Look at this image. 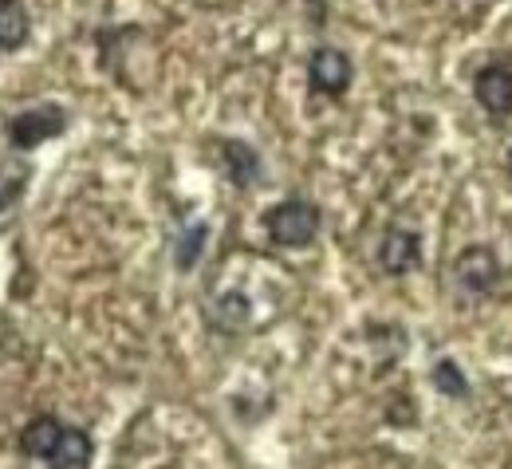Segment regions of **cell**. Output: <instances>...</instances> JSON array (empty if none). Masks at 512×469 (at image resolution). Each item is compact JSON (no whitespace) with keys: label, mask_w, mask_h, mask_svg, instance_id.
<instances>
[{"label":"cell","mask_w":512,"mask_h":469,"mask_svg":"<svg viewBox=\"0 0 512 469\" xmlns=\"http://www.w3.org/2000/svg\"><path fill=\"white\" fill-rule=\"evenodd\" d=\"M20 450L48 469H91L95 442L87 430L64 426L56 414H40L20 430Z\"/></svg>","instance_id":"1"},{"label":"cell","mask_w":512,"mask_h":469,"mask_svg":"<svg viewBox=\"0 0 512 469\" xmlns=\"http://www.w3.org/2000/svg\"><path fill=\"white\" fill-rule=\"evenodd\" d=\"M320 225H323L320 205L308 198H288L264 213V229H268V237L280 249H304V245H312L316 233H320Z\"/></svg>","instance_id":"2"},{"label":"cell","mask_w":512,"mask_h":469,"mask_svg":"<svg viewBox=\"0 0 512 469\" xmlns=\"http://www.w3.org/2000/svg\"><path fill=\"white\" fill-rule=\"evenodd\" d=\"M67 131V111L60 103H44V107H32V111H20V115H12L8 119V142H12V150H36L40 142H48V138H60Z\"/></svg>","instance_id":"3"},{"label":"cell","mask_w":512,"mask_h":469,"mask_svg":"<svg viewBox=\"0 0 512 469\" xmlns=\"http://www.w3.org/2000/svg\"><path fill=\"white\" fill-rule=\"evenodd\" d=\"M453 276H457V284H461L465 292L489 296V292L501 284V261H497L493 249L473 245V249H465V253L453 261Z\"/></svg>","instance_id":"4"},{"label":"cell","mask_w":512,"mask_h":469,"mask_svg":"<svg viewBox=\"0 0 512 469\" xmlns=\"http://www.w3.org/2000/svg\"><path fill=\"white\" fill-rule=\"evenodd\" d=\"M351 79H355V67L347 60V52H339V48H316L312 52V60H308V83H312L316 95L339 99L351 87Z\"/></svg>","instance_id":"5"},{"label":"cell","mask_w":512,"mask_h":469,"mask_svg":"<svg viewBox=\"0 0 512 469\" xmlns=\"http://www.w3.org/2000/svg\"><path fill=\"white\" fill-rule=\"evenodd\" d=\"M473 95L489 115H512V71L505 64L481 67L473 79Z\"/></svg>","instance_id":"6"},{"label":"cell","mask_w":512,"mask_h":469,"mask_svg":"<svg viewBox=\"0 0 512 469\" xmlns=\"http://www.w3.org/2000/svg\"><path fill=\"white\" fill-rule=\"evenodd\" d=\"M379 261L390 276H406V272H414V268L422 265V241H418V233H410V229H390L383 237V245H379Z\"/></svg>","instance_id":"7"},{"label":"cell","mask_w":512,"mask_h":469,"mask_svg":"<svg viewBox=\"0 0 512 469\" xmlns=\"http://www.w3.org/2000/svg\"><path fill=\"white\" fill-rule=\"evenodd\" d=\"M221 162H225V174H229V182L237 190H249V186L260 182V154L249 142H241V138L221 142Z\"/></svg>","instance_id":"8"},{"label":"cell","mask_w":512,"mask_h":469,"mask_svg":"<svg viewBox=\"0 0 512 469\" xmlns=\"http://www.w3.org/2000/svg\"><path fill=\"white\" fill-rule=\"evenodd\" d=\"M32 32V20H28V8L20 0H0V56L4 52H16Z\"/></svg>","instance_id":"9"},{"label":"cell","mask_w":512,"mask_h":469,"mask_svg":"<svg viewBox=\"0 0 512 469\" xmlns=\"http://www.w3.org/2000/svg\"><path fill=\"white\" fill-rule=\"evenodd\" d=\"M205 237H209V229L201 225V221H193L186 225L182 233H178V241H174V265L182 268V272H190L197 265V257H201V249H205Z\"/></svg>","instance_id":"10"},{"label":"cell","mask_w":512,"mask_h":469,"mask_svg":"<svg viewBox=\"0 0 512 469\" xmlns=\"http://www.w3.org/2000/svg\"><path fill=\"white\" fill-rule=\"evenodd\" d=\"M245 316H249V300L241 292H229V296H221V304L213 312V324L225 328V332H237V328H245Z\"/></svg>","instance_id":"11"},{"label":"cell","mask_w":512,"mask_h":469,"mask_svg":"<svg viewBox=\"0 0 512 469\" xmlns=\"http://www.w3.org/2000/svg\"><path fill=\"white\" fill-rule=\"evenodd\" d=\"M434 387L442 395H449V399H465L469 395V383H465V375H461V367L453 359H438L434 363Z\"/></svg>","instance_id":"12"},{"label":"cell","mask_w":512,"mask_h":469,"mask_svg":"<svg viewBox=\"0 0 512 469\" xmlns=\"http://www.w3.org/2000/svg\"><path fill=\"white\" fill-rule=\"evenodd\" d=\"M24 182H28V174H24V170H8V166H0V213L20 198Z\"/></svg>","instance_id":"13"},{"label":"cell","mask_w":512,"mask_h":469,"mask_svg":"<svg viewBox=\"0 0 512 469\" xmlns=\"http://www.w3.org/2000/svg\"><path fill=\"white\" fill-rule=\"evenodd\" d=\"M509 170H512V150H509Z\"/></svg>","instance_id":"14"}]
</instances>
